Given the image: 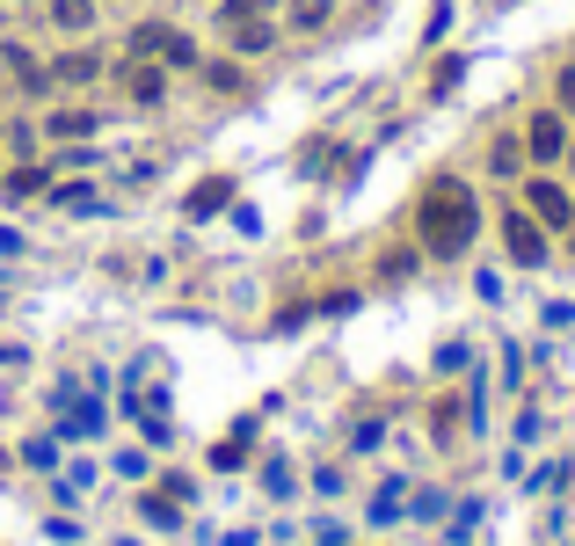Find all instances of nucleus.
Masks as SVG:
<instances>
[{"mask_svg":"<svg viewBox=\"0 0 575 546\" xmlns=\"http://www.w3.org/2000/svg\"><path fill=\"white\" fill-rule=\"evenodd\" d=\"M416 233H422L430 255H467L473 233H481V212H473V190H467V182H452V176L430 182L422 204H416Z\"/></svg>","mask_w":575,"mask_h":546,"instance_id":"1","label":"nucleus"},{"mask_svg":"<svg viewBox=\"0 0 575 546\" xmlns=\"http://www.w3.org/2000/svg\"><path fill=\"white\" fill-rule=\"evenodd\" d=\"M132 59H160V66H190L197 44L182 30H168V22H139L132 30Z\"/></svg>","mask_w":575,"mask_h":546,"instance_id":"2","label":"nucleus"},{"mask_svg":"<svg viewBox=\"0 0 575 546\" xmlns=\"http://www.w3.org/2000/svg\"><path fill=\"white\" fill-rule=\"evenodd\" d=\"M503 241H510V255H518V263H546V233L532 227L524 212H510V219H503Z\"/></svg>","mask_w":575,"mask_h":546,"instance_id":"3","label":"nucleus"},{"mask_svg":"<svg viewBox=\"0 0 575 546\" xmlns=\"http://www.w3.org/2000/svg\"><path fill=\"white\" fill-rule=\"evenodd\" d=\"M524 146H532V160H561V154H568V132H561V117H554V109H546V117H532Z\"/></svg>","mask_w":575,"mask_h":546,"instance_id":"4","label":"nucleus"},{"mask_svg":"<svg viewBox=\"0 0 575 546\" xmlns=\"http://www.w3.org/2000/svg\"><path fill=\"white\" fill-rule=\"evenodd\" d=\"M532 212H540L546 227H568V219H575V197L561 190V182H532Z\"/></svg>","mask_w":575,"mask_h":546,"instance_id":"5","label":"nucleus"},{"mask_svg":"<svg viewBox=\"0 0 575 546\" xmlns=\"http://www.w3.org/2000/svg\"><path fill=\"white\" fill-rule=\"evenodd\" d=\"M227 197H233V182H227V176L197 182V190H190V219H211V212H219V204H227Z\"/></svg>","mask_w":575,"mask_h":546,"instance_id":"6","label":"nucleus"},{"mask_svg":"<svg viewBox=\"0 0 575 546\" xmlns=\"http://www.w3.org/2000/svg\"><path fill=\"white\" fill-rule=\"evenodd\" d=\"M233 30V52H270V22L262 15H241V22H227Z\"/></svg>","mask_w":575,"mask_h":546,"instance_id":"7","label":"nucleus"},{"mask_svg":"<svg viewBox=\"0 0 575 546\" xmlns=\"http://www.w3.org/2000/svg\"><path fill=\"white\" fill-rule=\"evenodd\" d=\"M0 59H8V73H15L22 88H44V66H36V59L22 52V44H8V52H0Z\"/></svg>","mask_w":575,"mask_h":546,"instance_id":"8","label":"nucleus"},{"mask_svg":"<svg viewBox=\"0 0 575 546\" xmlns=\"http://www.w3.org/2000/svg\"><path fill=\"white\" fill-rule=\"evenodd\" d=\"M87 15H95V0H52V22H59V30H87Z\"/></svg>","mask_w":575,"mask_h":546,"instance_id":"9","label":"nucleus"},{"mask_svg":"<svg viewBox=\"0 0 575 546\" xmlns=\"http://www.w3.org/2000/svg\"><path fill=\"white\" fill-rule=\"evenodd\" d=\"M87 132H95L87 109H59V117H52V139H87Z\"/></svg>","mask_w":575,"mask_h":546,"instance_id":"10","label":"nucleus"},{"mask_svg":"<svg viewBox=\"0 0 575 546\" xmlns=\"http://www.w3.org/2000/svg\"><path fill=\"white\" fill-rule=\"evenodd\" d=\"M335 0H292V30H321Z\"/></svg>","mask_w":575,"mask_h":546,"instance_id":"11","label":"nucleus"},{"mask_svg":"<svg viewBox=\"0 0 575 546\" xmlns=\"http://www.w3.org/2000/svg\"><path fill=\"white\" fill-rule=\"evenodd\" d=\"M95 66H103L95 52H66L59 59V81H95Z\"/></svg>","mask_w":575,"mask_h":546,"instance_id":"12","label":"nucleus"},{"mask_svg":"<svg viewBox=\"0 0 575 546\" xmlns=\"http://www.w3.org/2000/svg\"><path fill=\"white\" fill-rule=\"evenodd\" d=\"M132 95H139V103H160V73L154 66H132Z\"/></svg>","mask_w":575,"mask_h":546,"instance_id":"13","label":"nucleus"},{"mask_svg":"<svg viewBox=\"0 0 575 546\" xmlns=\"http://www.w3.org/2000/svg\"><path fill=\"white\" fill-rule=\"evenodd\" d=\"M139 511H146V517H154V525H175V517H182V511H175V495H146Z\"/></svg>","mask_w":575,"mask_h":546,"instance_id":"14","label":"nucleus"},{"mask_svg":"<svg viewBox=\"0 0 575 546\" xmlns=\"http://www.w3.org/2000/svg\"><path fill=\"white\" fill-rule=\"evenodd\" d=\"M30 190H44V168H15L8 176V197H30Z\"/></svg>","mask_w":575,"mask_h":546,"instance_id":"15","label":"nucleus"},{"mask_svg":"<svg viewBox=\"0 0 575 546\" xmlns=\"http://www.w3.org/2000/svg\"><path fill=\"white\" fill-rule=\"evenodd\" d=\"M554 88H561V103H568V109H575V73H561Z\"/></svg>","mask_w":575,"mask_h":546,"instance_id":"16","label":"nucleus"},{"mask_svg":"<svg viewBox=\"0 0 575 546\" xmlns=\"http://www.w3.org/2000/svg\"><path fill=\"white\" fill-rule=\"evenodd\" d=\"M568 160H575V154H568Z\"/></svg>","mask_w":575,"mask_h":546,"instance_id":"17","label":"nucleus"}]
</instances>
